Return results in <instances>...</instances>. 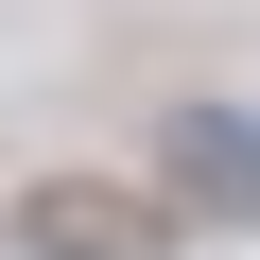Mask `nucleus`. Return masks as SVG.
I'll use <instances>...</instances> for the list:
<instances>
[{"instance_id":"2","label":"nucleus","mask_w":260,"mask_h":260,"mask_svg":"<svg viewBox=\"0 0 260 260\" xmlns=\"http://www.w3.org/2000/svg\"><path fill=\"white\" fill-rule=\"evenodd\" d=\"M156 174L191 191V225H260V121L243 104H191L174 139H156Z\"/></svg>"},{"instance_id":"1","label":"nucleus","mask_w":260,"mask_h":260,"mask_svg":"<svg viewBox=\"0 0 260 260\" xmlns=\"http://www.w3.org/2000/svg\"><path fill=\"white\" fill-rule=\"evenodd\" d=\"M18 243H35V260H174V243H191V191H174V174H156V191H139V174H35V191H18Z\"/></svg>"}]
</instances>
